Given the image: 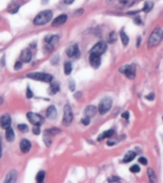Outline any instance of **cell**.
<instances>
[{"label":"cell","mask_w":163,"mask_h":183,"mask_svg":"<svg viewBox=\"0 0 163 183\" xmlns=\"http://www.w3.org/2000/svg\"><path fill=\"white\" fill-rule=\"evenodd\" d=\"M52 18H53V12L50 10H46L39 13L36 16V18L33 19V24L36 26H42L51 21Z\"/></svg>","instance_id":"obj_1"},{"label":"cell","mask_w":163,"mask_h":183,"mask_svg":"<svg viewBox=\"0 0 163 183\" xmlns=\"http://www.w3.org/2000/svg\"><path fill=\"white\" fill-rule=\"evenodd\" d=\"M162 38H163V30L161 28L155 29L148 39V42H147L148 46L150 48L157 46V45H158L161 42Z\"/></svg>","instance_id":"obj_2"},{"label":"cell","mask_w":163,"mask_h":183,"mask_svg":"<svg viewBox=\"0 0 163 183\" xmlns=\"http://www.w3.org/2000/svg\"><path fill=\"white\" fill-rule=\"evenodd\" d=\"M27 77L33 79V80H39V81H43V82H51L53 80V77L49 74H45V72H31V74H28Z\"/></svg>","instance_id":"obj_3"},{"label":"cell","mask_w":163,"mask_h":183,"mask_svg":"<svg viewBox=\"0 0 163 183\" xmlns=\"http://www.w3.org/2000/svg\"><path fill=\"white\" fill-rule=\"evenodd\" d=\"M113 100L111 97H104L101 101L99 102L98 105V112L101 115H105L106 113L110 111V109L112 108Z\"/></svg>","instance_id":"obj_4"},{"label":"cell","mask_w":163,"mask_h":183,"mask_svg":"<svg viewBox=\"0 0 163 183\" xmlns=\"http://www.w3.org/2000/svg\"><path fill=\"white\" fill-rule=\"evenodd\" d=\"M72 119H74V115H72L71 106L66 104L64 107V116H63L62 123H63L64 126H69V125H71Z\"/></svg>","instance_id":"obj_5"},{"label":"cell","mask_w":163,"mask_h":183,"mask_svg":"<svg viewBox=\"0 0 163 183\" xmlns=\"http://www.w3.org/2000/svg\"><path fill=\"white\" fill-rule=\"evenodd\" d=\"M119 72L125 74L128 78L134 79L136 77V66L134 65H124L119 68Z\"/></svg>","instance_id":"obj_6"},{"label":"cell","mask_w":163,"mask_h":183,"mask_svg":"<svg viewBox=\"0 0 163 183\" xmlns=\"http://www.w3.org/2000/svg\"><path fill=\"white\" fill-rule=\"evenodd\" d=\"M27 117L29 119V121L32 124H33L34 126H40L44 122V117L36 113H32V112L28 113Z\"/></svg>","instance_id":"obj_7"},{"label":"cell","mask_w":163,"mask_h":183,"mask_svg":"<svg viewBox=\"0 0 163 183\" xmlns=\"http://www.w3.org/2000/svg\"><path fill=\"white\" fill-rule=\"evenodd\" d=\"M106 51H107V44L104 42V41H99L98 43H96L95 46L92 48L91 53L98 54L99 56H101Z\"/></svg>","instance_id":"obj_8"},{"label":"cell","mask_w":163,"mask_h":183,"mask_svg":"<svg viewBox=\"0 0 163 183\" xmlns=\"http://www.w3.org/2000/svg\"><path fill=\"white\" fill-rule=\"evenodd\" d=\"M89 61H90L91 66L93 68H95V69H98L100 66V64H101V58H100V56L98 54L91 53V54H90Z\"/></svg>","instance_id":"obj_9"},{"label":"cell","mask_w":163,"mask_h":183,"mask_svg":"<svg viewBox=\"0 0 163 183\" xmlns=\"http://www.w3.org/2000/svg\"><path fill=\"white\" fill-rule=\"evenodd\" d=\"M67 56L69 57H76L78 58L80 56V51H79V48L77 45H72V46H70L67 49Z\"/></svg>","instance_id":"obj_10"},{"label":"cell","mask_w":163,"mask_h":183,"mask_svg":"<svg viewBox=\"0 0 163 183\" xmlns=\"http://www.w3.org/2000/svg\"><path fill=\"white\" fill-rule=\"evenodd\" d=\"M11 124H12V119L9 115H4L0 117V126L3 129H8V128L11 127Z\"/></svg>","instance_id":"obj_11"},{"label":"cell","mask_w":163,"mask_h":183,"mask_svg":"<svg viewBox=\"0 0 163 183\" xmlns=\"http://www.w3.org/2000/svg\"><path fill=\"white\" fill-rule=\"evenodd\" d=\"M67 19H68V16L66 15H60L59 16H57L56 18L53 21V26L54 27H58V26L63 25V24L66 23V21H67Z\"/></svg>","instance_id":"obj_12"},{"label":"cell","mask_w":163,"mask_h":183,"mask_svg":"<svg viewBox=\"0 0 163 183\" xmlns=\"http://www.w3.org/2000/svg\"><path fill=\"white\" fill-rule=\"evenodd\" d=\"M46 116L48 117L49 119L53 120V119H55L57 116V111L56 109H55V107L54 105L50 106L49 108L47 109V112H46Z\"/></svg>","instance_id":"obj_13"},{"label":"cell","mask_w":163,"mask_h":183,"mask_svg":"<svg viewBox=\"0 0 163 183\" xmlns=\"http://www.w3.org/2000/svg\"><path fill=\"white\" fill-rule=\"evenodd\" d=\"M31 147H32V144H31V142L29 140L23 139V140L20 141V150H21L22 153H24V154L28 153V152L30 151Z\"/></svg>","instance_id":"obj_14"},{"label":"cell","mask_w":163,"mask_h":183,"mask_svg":"<svg viewBox=\"0 0 163 183\" xmlns=\"http://www.w3.org/2000/svg\"><path fill=\"white\" fill-rule=\"evenodd\" d=\"M32 57H33V54H32V51H31L30 49L23 50L22 54H21V60L23 62H26V63H28V62L31 61Z\"/></svg>","instance_id":"obj_15"},{"label":"cell","mask_w":163,"mask_h":183,"mask_svg":"<svg viewBox=\"0 0 163 183\" xmlns=\"http://www.w3.org/2000/svg\"><path fill=\"white\" fill-rule=\"evenodd\" d=\"M96 112H98V109H96V107L95 106H93V105H90L88 106L87 108L85 109V116H89L90 118L93 116H95V113Z\"/></svg>","instance_id":"obj_16"},{"label":"cell","mask_w":163,"mask_h":183,"mask_svg":"<svg viewBox=\"0 0 163 183\" xmlns=\"http://www.w3.org/2000/svg\"><path fill=\"white\" fill-rule=\"evenodd\" d=\"M5 136H6L7 141H9V142H13V141L15 140V132H13V130L12 129L11 127L8 128V129H6Z\"/></svg>","instance_id":"obj_17"},{"label":"cell","mask_w":163,"mask_h":183,"mask_svg":"<svg viewBox=\"0 0 163 183\" xmlns=\"http://www.w3.org/2000/svg\"><path fill=\"white\" fill-rule=\"evenodd\" d=\"M16 177H17V174L15 171H11L9 173L8 175H7V177L5 178V182L6 183H13L16 180Z\"/></svg>","instance_id":"obj_18"},{"label":"cell","mask_w":163,"mask_h":183,"mask_svg":"<svg viewBox=\"0 0 163 183\" xmlns=\"http://www.w3.org/2000/svg\"><path fill=\"white\" fill-rule=\"evenodd\" d=\"M114 131L113 129L108 130V131H106V132H104L103 134H100V136H98V141H101V140L105 139V138H110V137H112L114 136Z\"/></svg>","instance_id":"obj_19"},{"label":"cell","mask_w":163,"mask_h":183,"mask_svg":"<svg viewBox=\"0 0 163 183\" xmlns=\"http://www.w3.org/2000/svg\"><path fill=\"white\" fill-rule=\"evenodd\" d=\"M136 155H137V153H134V151H129L125 155H124L123 162H124V163H128V162H130V161L133 160L134 158L136 157Z\"/></svg>","instance_id":"obj_20"},{"label":"cell","mask_w":163,"mask_h":183,"mask_svg":"<svg viewBox=\"0 0 163 183\" xmlns=\"http://www.w3.org/2000/svg\"><path fill=\"white\" fill-rule=\"evenodd\" d=\"M58 91H59V84L55 82V83H53L51 85V87L49 89V92L51 95H55Z\"/></svg>","instance_id":"obj_21"},{"label":"cell","mask_w":163,"mask_h":183,"mask_svg":"<svg viewBox=\"0 0 163 183\" xmlns=\"http://www.w3.org/2000/svg\"><path fill=\"white\" fill-rule=\"evenodd\" d=\"M120 37H121V40H122V43L124 46H127V45L129 44V37H128L127 33L124 32V31H121L120 32Z\"/></svg>","instance_id":"obj_22"},{"label":"cell","mask_w":163,"mask_h":183,"mask_svg":"<svg viewBox=\"0 0 163 183\" xmlns=\"http://www.w3.org/2000/svg\"><path fill=\"white\" fill-rule=\"evenodd\" d=\"M60 133V130L57 129V128H51V129H47L45 131V134H49V136H55V134H59Z\"/></svg>","instance_id":"obj_23"},{"label":"cell","mask_w":163,"mask_h":183,"mask_svg":"<svg viewBox=\"0 0 163 183\" xmlns=\"http://www.w3.org/2000/svg\"><path fill=\"white\" fill-rule=\"evenodd\" d=\"M153 7H154V3L151 2V1H147L146 3L144 4V7H143V12L144 13H149L152 11Z\"/></svg>","instance_id":"obj_24"},{"label":"cell","mask_w":163,"mask_h":183,"mask_svg":"<svg viewBox=\"0 0 163 183\" xmlns=\"http://www.w3.org/2000/svg\"><path fill=\"white\" fill-rule=\"evenodd\" d=\"M147 173H148L149 179H150L151 182H155V180H157V178H155V172L153 171L152 168H148Z\"/></svg>","instance_id":"obj_25"},{"label":"cell","mask_w":163,"mask_h":183,"mask_svg":"<svg viewBox=\"0 0 163 183\" xmlns=\"http://www.w3.org/2000/svg\"><path fill=\"white\" fill-rule=\"evenodd\" d=\"M72 63L71 62H66L65 65H64V72L65 74H70L72 72Z\"/></svg>","instance_id":"obj_26"},{"label":"cell","mask_w":163,"mask_h":183,"mask_svg":"<svg viewBox=\"0 0 163 183\" xmlns=\"http://www.w3.org/2000/svg\"><path fill=\"white\" fill-rule=\"evenodd\" d=\"M45 172L44 171H40L39 173H37V175H36V181L37 182H39V183H41V182H43V180H44V178H45Z\"/></svg>","instance_id":"obj_27"},{"label":"cell","mask_w":163,"mask_h":183,"mask_svg":"<svg viewBox=\"0 0 163 183\" xmlns=\"http://www.w3.org/2000/svg\"><path fill=\"white\" fill-rule=\"evenodd\" d=\"M108 40H109V42L111 44L116 42V41L117 40V34L116 33V32H112L109 34V39Z\"/></svg>","instance_id":"obj_28"},{"label":"cell","mask_w":163,"mask_h":183,"mask_svg":"<svg viewBox=\"0 0 163 183\" xmlns=\"http://www.w3.org/2000/svg\"><path fill=\"white\" fill-rule=\"evenodd\" d=\"M18 9H19V6L18 5L13 4V5H11V6L9 7L8 12L11 13H17V11H18Z\"/></svg>","instance_id":"obj_29"},{"label":"cell","mask_w":163,"mask_h":183,"mask_svg":"<svg viewBox=\"0 0 163 183\" xmlns=\"http://www.w3.org/2000/svg\"><path fill=\"white\" fill-rule=\"evenodd\" d=\"M17 128H18V130L22 133H26L28 132V130H29V128H28L26 124H19V125L17 126Z\"/></svg>","instance_id":"obj_30"},{"label":"cell","mask_w":163,"mask_h":183,"mask_svg":"<svg viewBox=\"0 0 163 183\" xmlns=\"http://www.w3.org/2000/svg\"><path fill=\"white\" fill-rule=\"evenodd\" d=\"M50 136H49V134H44V138H43V139H44V142L46 143V145H47L48 147H49L50 145H51V143H52V139L50 138Z\"/></svg>","instance_id":"obj_31"},{"label":"cell","mask_w":163,"mask_h":183,"mask_svg":"<svg viewBox=\"0 0 163 183\" xmlns=\"http://www.w3.org/2000/svg\"><path fill=\"white\" fill-rule=\"evenodd\" d=\"M130 171L132 173H138L140 172V167L138 166V165H133V166L130 168Z\"/></svg>","instance_id":"obj_32"},{"label":"cell","mask_w":163,"mask_h":183,"mask_svg":"<svg viewBox=\"0 0 163 183\" xmlns=\"http://www.w3.org/2000/svg\"><path fill=\"white\" fill-rule=\"evenodd\" d=\"M26 95H27V97L28 98H32L33 97V92H32V90H31L30 87H28L27 88V93H26Z\"/></svg>","instance_id":"obj_33"},{"label":"cell","mask_w":163,"mask_h":183,"mask_svg":"<svg viewBox=\"0 0 163 183\" xmlns=\"http://www.w3.org/2000/svg\"><path fill=\"white\" fill-rule=\"evenodd\" d=\"M81 122H82L83 124H84V125H89V123H90V117L85 116L84 118H82Z\"/></svg>","instance_id":"obj_34"},{"label":"cell","mask_w":163,"mask_h":183,"mask_svg":"<svg viewBox=\"0 0 163 183\" xmlns=\"http://www.w3.org/2000/svg\"><path fill=\"white\" fill-rule=\"evenodd\" d=\"M33 134H40V129H39V126H34L33 128Z\"/></svg>","instance_id":"obj_35"},{"label":"cell","mask_w":163,"mask_h":183,"mask_svg":"<svg viewBox=\"0 0 163 183\" xmlns=\"http://www.w3.org/2000/svg\"><path fill=\"white\" fill-rule=\"evenodd\" d=\"M138 161H139V163H141L142 165H147V163H148V160L145 157H139Z\"/></svg>","instance_id":"obj_36"},{"label":"cell","mask_w":163,"mask_h":183,"mask_svg":"<svg viewBox=\"0 0 163 183\" xmlns=\"http://www.w3.org/2000/svg\"><path fill=\"white\" fill-rule=\"evenodd\" d=\"M22 68V62L21 61H17L15 64V70H19V69Z\"/></svg>","instance_id":"obj_37"},{"label":"cell","mask_w":163,"mask_h":183,"mask_svg":"<svg viewBox=\"0 0 163 183\" xmlns=\"http://www.w3.org/2000/svg\"><path fill=\"white\" fill-rule=\"evenodd\" d=\"M119 180V178L118 177H112L111 178L108 179V181L109 182H113V181H118Z\"/></svg>","instance_id":"obj_38"},{"label":"cell","mask_w":163,"mask_h":183,"mask_svg":"<svg viewBox=\"0 0 163 183\" xmlns=\"http://www.w3.org/2000/svg\"><path fill=\"white\" fill-rule=\"evenodd\" d=\"M122 117H123V118H126V119L129 118V112L123 113H122Z\"/></svg>","instance_id":"obj_39"},{"label":"cell","mask_w":163,"mask_h":183,"mask_svg":"<svg viewBox=\"0 0 163 183\" xmlns=\"http://www.w3.org/2000/svg\"><path fill=\"white\" fill-rule=\"evenodd\" d=\"M154 97H155V95L153 94V93H152L151 95H147V96H146V98H147V99H149V100H153V99H154Z\"/></svg>","instance_id":"obj_40"},{"label":"cell","mask_w":163,"mask_h":183,"mask_svg":"<svg viewBox=\"0 0 163 183\" xmlns=\"http://www.w3.org/2000/svg\"><path fill=\"white\" fill-rule=\"evenodd\" d=\"M70 89L72 90V91H75V82L74 81L70 82Z\"/></svg>","instance_id":"obj_41"},{"label":"cell","mask_w":163,"mask_h":183,"mask_svg":"<svg viewBox=\"0 0 163 183\" xmlns=\"http://www.w3.org/2000/svg\"><path fill=\"white\" fill-rule=\"evenodd\" d=\"M74 1H75V0H64V3H65V4H67V5H70Z\"/></svg>","instance_id":"obj_42"},{"label":"cell","mask_w":163,"mask_h":183,"mask_svg":"<svg viewBox=\"0 0 163 183\" xmlns=\"http://www.w3.org/2000/svg\"><path fill=\"white\" fill-rule=\"evenodd\" d=\"M136 22H137V24H138V25H139V24H141V20H139V17H137V18H136Z\"/></svg>","instance_id":"obj_43"},{"label":"cell","mask_w":163,"mask_h":183,"mask_svg":"<svg viewBox=\"0 0 163 183\" xmlns=\"http://www.w3.org/2000/svg\"><path fill=\"white\" fill-rule=\"evenodd\" d=\"M1 153H2V147H1V140H0V157H1Z\"/></svg>","instance_id":"obj_44"},{"label":"cell","mask_w":163,"mask_h":183,"mask_svg":"<svg viewBox=\"0 0 163 183\" xmlns=\"http://www.w3.org/2000/svg\"><path fill=\"white\" fill-rule=\"evenodd\" d=\"M2 103H3V98L0 96V105H2Z\"/></svg>","instance_id":"obj_45"},{"label":"cell","mask_w":163,"mask_h":183,"mask_svg":"<svg viewBox=\"0 0 163 183\" xmlns=\"http://www.w3.org/2000/svg\"><path fill=\"white\" fill-rule=\"evenodd\" d=\"M162 119H163V117H162Z\"/></svg>","instance_id":"obj_46"}]
</instances>
